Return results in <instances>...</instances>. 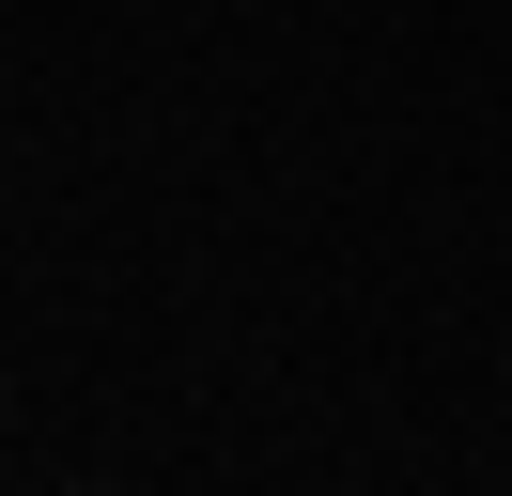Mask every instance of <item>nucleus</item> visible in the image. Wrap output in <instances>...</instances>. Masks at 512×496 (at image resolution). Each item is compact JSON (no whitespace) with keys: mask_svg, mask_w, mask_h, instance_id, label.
I'll return each mask as SVG.
<instances>
[{"mask_svg":"<svg viewBox=\"0 0 512 496\" xmlns=\"http://www.w3.org/2000/svg\"><path fill=\"white\" fill-rule=\"evenodd\" d=\"M78 496H109V481H78Z\"/></svg>","mask_w":512,"mask_h":496,"instance_id":"obj_1","label":"nucleus"}]
</instances>
